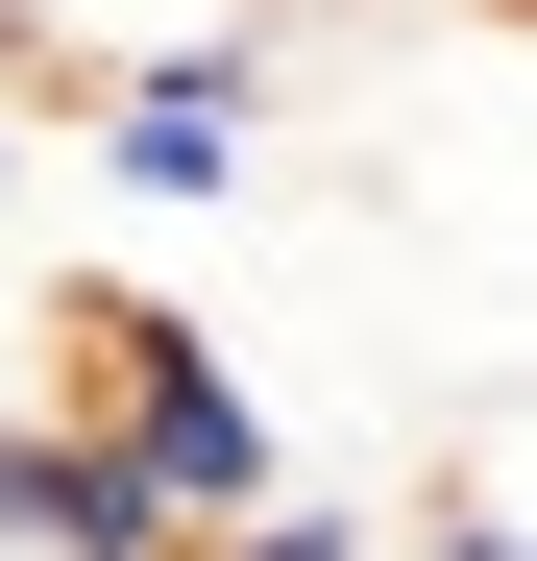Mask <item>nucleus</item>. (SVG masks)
Instances as JSON below:
<instances>
[{"label":"nucleus","instance_id":"obj_1","mask_svg":"<svg viewBox=\"0 0 537 561\" xmlns=\"http://www.w3.org/2000/svg\"><path fill=\"white\" fill-rule=\"evenodd\" d=\"M73 147H99L123 196L220 220V196H268V49H244V25H220V49H123L99 99H73Z\"/></svg>","mask_w":537,"mask_h":561},{"label":"nucleus","instance_id":"obj_2","mask_svg":"<svg viewBox=\"0 0 537 561\" xmlns=\"http://www.w3.org/2000/svg\"><path fill=\"white\" fill-rule=\"evenodd\" d=\"M0 561H171V513L99 415H0Z\"/></svg>","mask_w":537,"mask_h":561},{"label":"nucleus","instance_id":"obj_3","mask_svg":"<svg viewBox=\"0 0 537 561\" xmlns=\"http://www.w3.org/2000/svg\"><path fill=\"white\" fill-rule=\"evenodd\" d=\"M391 561H537V513H513V489H465V463H439V489L391 513Z\"/></svg>","mask_w":537,"mask_h":561},{"label":"nucleus","instance_id":"obj_4","mask_svg":"<svg viewBox=\"0 0 537 561\" xmlns=\"http://www.w3.org/2000/svg\"><path fill=\"white\" fill-rule=\"evenodd\" d=\"M0 196H25V99H0Z\"/></svg>","mask_w":537,"mask_h":561}]
</instances>
